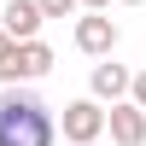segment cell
<instances>
[{"label": "cell", "instance_id": "cell-1", "mask_svg": "<svg viewBox=\"0 0 146 146\" xmlns=\"http://www.w3.org/2000/svg\"><path fill=\"white\" fill-rule=\"evenodd\" d=\"M0 146H53V111L18 82L0 94Z\"/></svg>", "mask_w": 146, "mask_h": 146}, {"label": "cell", "instance_id": "cell-2", "mask_svg": "<svg viewBox=\"0 0 146 146\" xmlns=\"http://www.w3.org/2000/svg\"><path fill=\"white\" fill-rule=\"evenodd\" d=\"M47 70H53V47H47L41 35H29V41H18L12 58L0 64V82H41Z\"/></svg>", "mask_w": 146, "mask_h": 146}, {"label": "cell", "instance_id": "cell-3", "mask_svg": "<svg viewBox=\"0 0 146 146\" xmlns=\"http://www.w3.org/2000/svg\"><path fill=\"white\" fill-rule=\"evenodd\" d=\"M100 135H105V105L100 100H70L64 105V140L70 146H88Z\"/></svg>", "mask_w": 146, "mask_h": 146}, {"label": "cell", "instance_id": "cell-4", "mask_svg": "<svg viewBox=\"0 0 146 146\" xmlns=\"http://www.w3.org/2000/svg\"><path fill=\"white\" fill-rule=\"evenodd\" d=\"M105 129H111V140H117V146H146V105L117 100L111 111H105Z\"/></svg>", "mask_w": 146, "mask_h": 146}, {"label": "cell", "instance_id": "cell-5", "mask_svg": "<svg viewBox=\"0 0 146 146\" xmlns=\"http://www.w3.org/2000/svg\"><path fill=\"white\" fill-rule=\"evenodd\" d=\"M76 47H82L88 58L117 53V23L105 18V12H88V18H76Z\"/></svg>", "mask_w": 146, "mask_h": 146}, {"label": "cell", "instance_id": "cell-6", "mask_svg": "<svg viewBox=\"0 0 146 146\" xmlns=\"http://www.w3.org/2000/svg\"><path fill=\"white\" fill-rule=\"evenodd\" d=\"M0 23H6V35H12V41H29V35H41L47 12H41V0H6Z\"/></svg>", "mask_w": 146, "mask_h": 146}, {"label": "cell", "instance_id": "cell-7", "mask_svg": "<svg viewBox=\"0 0 146 146\" xmlns=\"http://www.w3.org/2000/svg\"><path fill=\"white\" fill-rule=\"evenodd\" d=\"M88 88H94V100H129V88H135V76H129V70L123 64H111V53H105V64H94V82H88Z\"/></svg>", "mask_w": 146, "mask_h": 146}, {"label": "cell", "instance_id": "cell-8", "mask_svg": "<svg viewBox=\"0 0 146 146\" xmlns=\"http://www.w3.org/2000/svg\"><path fill=\"white\" fill-rule=\"evenodd\" d=\"M76 6H82V0H41V12H47V18H70Z\"/></svg>", "mask_w": 146, "mask_h": 146}, {"label": "cell", "instance_id": "cell-9", "mask_svg": "<svg viewBox=\"0 0 146 146\" xmlns=\"http://www.w3.org/2000/svg\"><path fill=\"white\" fill-rule=\"evenodd\" d=\"M129 100H135V105H146V70L135 76V88H129Z\"/></svg>", "mask_w": 146, "mask_h": 146}, {"label": "cell", "instance_id": "cell-10", "mask_svg": "<svg viewBox=\"0 0 146 146\" xmlns=\"http://www.w3.org/2000/svg\"><path fill=\"white\" fill-rule=\"evenodd\" d=\"M12 47H18V41H12V35H6V23H0V64L12 58Z\"/></svg>", "mask_w": 146, "mask_h": 146}, {"label": "cell", "instance_id": "cell-11", "mask_svg": "<svg viewBox=\"0 0 146 146\" xmlns=\"http://www.w3.org/2000/svg\"><path fill=\"white\" fill-rule=\"evenodd\" d=\"M82 6H88V12H105V6H111V0H82Z\"/></svg>", "mask_w": 146, "mask_h": 146}, {"label": "cell", "instance_id": "cell-12", "mask_svg": "<svg viewBox=\"0 0 146 146\" xmlns=\"http://www.w3.org/2000/svg\"><path fill=\"white\" fill-rule=\"evenodd\" d=\"M123 6H146V0H123Z\"/></svg>", "mask_w": 146, "mask_h": 146}, {"label": "cell", "instance_id": "cell-13", "mask_svg": "<svg viewBox=\"0 0 146 146\" xmlns=\"http://www.w3.org/2000/svg\"><path fill=\"white\" fill-rule=\"evenodd\" d=\"M88 146H100V140H88Z\"/></svg>", "mask_w": 146, "mask_h": 146}]
</instances>
